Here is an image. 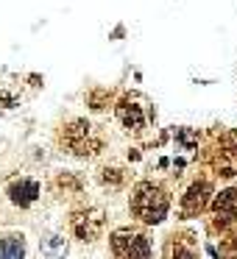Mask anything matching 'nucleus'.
Masks as SVG:
<instances>
[{
	"mask_svg": "<svg viewBox=\"0 0 237 259\" xmlns=\"http://www.w3.org/2000/svg\"><path fill=\"white\" fill-rule=\"evenodd\" d=\"M112 248L114 253H120V256H148L151 253V245H148V240L142 234H137V231H114L112 237Z\"/></svg>",
	"mask_w": 237,
	"mask_h": 259,
	"instance_id": "f03ea898",
	"label": "nucleus"
},
{
	"mask_svg": "<svg viewBox=\"0 0 237 259\" xmlns=\"http://www.w3.org/2000/svg\"><path fill=\"white\" fill-rule=\"evenodd\" d=\"M207 195H209V187L207 184H192L184 195V212L187 214H195L207 206Z\"/></svg>",
	"mask_w": 237,
	"mask_h": 259,
	"instance_id": "0eeeda50",
	"label": "nucleus"
},
{
	"mask_svg": "<svg viewBox=\"0 0 237 259\" xmlns=\"http://www.w3.org/2000/svg\"><path fill=\"white\" fill-rule=\"evenodd\" d=\"M67 145L73 148L75 153H92V148H98V142L92 140V128H90V123H73L70 125V131H67Z\"/></svg>",
	"mask_w": 237,
	"mask_h": 259,
	"instance_id": "20e7f679",
	"label": "nucleus"
},
{
	"mask_svg": "<svg viewBox=\"0 0 237 259\" xmlns=\"http://www.w3.org/2000/svg\"><path fill=\"white\" fill-rule=\"evenodd\" d=\"M117 117H120V123L126 125V128H142V123H145V117H142V109L137 106V103H131V101H123L117 106Z\"/></svg>",
	"mask_w": 237,
	"mask_h": 259,
	"instance_id": "423d86ee",
	"label": "nucleus"
},
{
	"mask_svg": "<svg viewBox=\"0 0 237 259\" xmlns=\"http://www.w3.org/2000/svg\"><path fill=\"white\" fill-rule=\"evenodd\" d=\"M9 195H12V201L17 203V206H28V203H34L36 195H40V184H36V181H28V179L14 181Z\"/></svg>",
	"mask_w": 237,
	"mask_h": 259,
	"instance_id": "39448f33",
	"label": "nucleus"
},
{
	"mask_svg": "<svg viewBox=\"0 0 237 259\" xmlns=\"http://www.w3.org/2000/svg\"><path fill=\"white\" fill-rule=\"evenodd\" d=\"M215 209H218V214H220V218L231 220V218L237 214V192H234V190L220 192V195H218V201H215Z\"/></svg>",
	"mask_w": 237,
	"mask_h": 259,
	"instance_id": "6e6552de",
	"label": "nucleus"
},
{
	"mask_svg": "<svg viewBox=\"0 0 237 259\" xmlns=\"http://www.w3.org/2000/svg\"><path fill=\"white\" fill-rule=\"evenodd\" d=\"M168 206H170L168 192L159 184H151V181L137 187L134 198H131V209H134V214L142 223H159L168 214Z\"/></svg>",
	"mask_w": 237,
	"mask_h": 259,
	"instance_id": "f257e3e1",
	"label": "nucleus"
},
{
	"mask_svg": "<svg viewBox=\"0 0 237 259\" xmlns=\"http://www.w3.org/2000/svg\"><path fill=\"white\" fill-rule=\"evenodd\" d=\"M25 248H23V237H6L3 245H0V253L3 256H20Z\"/></svg>",
	"mask_w": 237,
	"mask_h": 259,
	"instance_id": "1a4fd4ad",
	"label": "nucleus"
},
{
	"mask_svg": "<svg viewBox=\"0 0 237 259\" xmlns=\"http://www.w3.org/2000/svg\"><path fill=\"white\" fill-rule=\"evenodd\" d=\"M101 226H103V218H101V212H98V209L73 214V231H75V237H81L84 242L95 240L98 231H101Z\"/></svg>",
	"mask_w": 237,
	"mask_h": 259,
	"instance_id": "7ed1b4c3",
	"label": "nucleus"
}]
</instances>
